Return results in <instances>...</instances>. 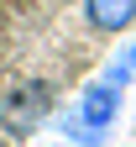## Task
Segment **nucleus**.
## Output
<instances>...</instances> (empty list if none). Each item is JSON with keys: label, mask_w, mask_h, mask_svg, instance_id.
Returning a JSON list of instances; mask_svg holds the SVG:
<instances>
[{"label": "nucleus", "mask_w": 136, "mask_h": 147, "mask_svg": "<svg viewBox=\"0 0 136 147\" xmlns=\"http://www.w3.org/2000/svg\"><path fill=\"white\" fill-rule=\"evenodd\" d=\"M84 16H89V26H94V32L121 37V32L136 26V0H84Z\"/></svg>", "instance_id": "3"}, {"label": "nucleus", "mask_w": 136, "mask_h": 147, "mask_svg": "<svg viewBox=\"0 0 136 147\" xmlns=\"http://www.w3.org/2000/svg\"><path fill=\"white\" fill-rule=\"evenodd\" d=\"M100 79H105V84H115V89H126V84L136 79V32L126 37V47H121V53H110V63H105Z\"/></svg>", "instance_id": "4"}, {"label": "nucleus", "mask_w": 136, "mask_h": 147, "mask_svg": "<svg viewBox=\"0 0 136 147\" xmlns=\"http://www.w3.org/2000/svg\"><path fill=\"white\" fill-rule=\"evenodd\" d=\"M47 110H52V84L31 79V84H21V89L5 100V116H0V121H5V131L21 137V131H31V126H42Z\"/></svg>", "instance_id": "2"}, {"label": "nucleus", "mask_w": 136, "mask_h": 147, "mask_svg": "<svg viewBox=\"0 0 136 147\" xmlns=\"http://www.w3.org/2000/svg\"><path fill=\"white\" fill-rule=\"evenodd\" d=\"M121 100H126V89H115V84H105V79H94L89 89H79L73 110L63 116V137H68V142H79V147H105L115 116H121Z\"/></svg>", "instance_id": "1"}]
</instances>
